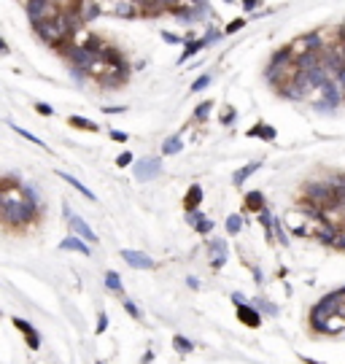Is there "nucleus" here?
Here are the masks:
<instances>
[{
    "label": "nucleus",
    "instance_id": "obj_1",
    "mask_svg": "<svg viewBox=\"0 0 345 364\" xmlns=\"http://www.w3.org/2000/svg\"><path fill=\"white\" fill-rule=\"evenodd\" d=\"M41 213H43V208L35 205L33 200H27L22 186L0 189V222H3L6 229L24 232L30 224L38 222V216H41Z\"/></svg>",
    "mask_w": 345,
    "mask_h": 364
},
{
    "label": "nucleus",
    "instance_id": "obj_2",
    "mask_svg": "<svg viewBox=\"0 0 345 364\" xmlns=\"http://www.w3.org/2000/svg\"><path fill=\"white\" fill-rule=\"evenodd\" d=\"M65 60H68V65H73V68H81V70H86L89 76H97V73H103L108 65H105L103 60H100V54L97 52H92L89 46H84V43H65L62 49H57Z\"/></svg>",
    "mask_w": 345,
    "mask_h": 364
},
{
    "label": "nucleus",
    "instance_id": "obj_3",
    "mask_svg": "<svg viewBox=\"0 0 345 364\" xmlns=\"http://www.w3.org/2000/svg\"><path fill=\"white\" fill-rule=\"evenodd\" d=\"M305 200L318 208H332L334 205V186L329 181H310L305 186Z\"/></svg>",
    "mask_w": 345,
    "mask_h": 364
},
{
    "label": "nucleus",
    "instance_id": "obj_4",
    "mask_svg": "<svg viewBox=\"0 0 345 364\" xmlns=\"http://www.w3.org/2000/svg\"><path fill=\"white\" fill-rule=\"evenodd\" d=\"M62 213H65V219H68V227H70V232H73L76 237H81L84 243H97V235H94V229L86 224L81 216H76L68 203L62 205Z\"/></svg>",
    "mask_w": 345,
    "mask_h": 364
},
{
    "label": "nucleus",
    "instance_id": "obj_5",
    "mask_svg": "<svg viewBox=\"0 0 345 364\" xmlns=\"http://www.w3.org/2000/svg\"><path fill=\"white\" fill-rule=\"evenodd\" d=\"M24 8H27V16L30 22H38V19H54L60 14V6L54 0H24Z\"/></svg>",
    "mask_w": 345,
    "mask_h": 364
},
{
    "label": "nucleus",
    "instance_id": "obj_6",
    "mask_svg": "<svg viewBox=\"0 0 345 364\" xmlns=\"http://www.w3.org/2000/svg\"><path fill=\"white\" fill-rule=\"evenodd\" d=\"M318 89H321V94H324V100H318L313 108H315V111H332V108H337L340 100H342V89L337 87V81L329 79V81H324Z\"/></svg>",
    "mask_w": 345,
    "mask_h": 364
},
{
    "label": "nucleus",
    "instance_id": "obj_7",
    "mask_svg": "<svg viewBox=\"0 0 345 364\" xmlns=\"http://www.w3.org/2000/svg\"><path fill=\"white\" fill-rule=\"evenodd\" d=\"M162 173V159L159 157H143L140 162H135V181L146 184V181H154Z\"/></svg>",
    "mask_w": 345,
    "mask_h": 364
},
{
    "label": "nucleus",
    "instance_id": "obj_8",
    "mask_svg": "<svg viewBox=\"0 0 345 364\" xmlns=\"http://www.w3.org/2000/svg\"><path fill=\"white\" fill-rule=\"evenodd\" d=\"M73 11H76V16H79L84 25H89V22H94V19L100 16L103 8H100L97 0H76V3H73Z\"/></svg>",
    "mask_w": 345,
    "mask_h": 364
},
{
    "label": "nucleus",
    "instance_id": "obj_9",
    "mask_svg": "<svg viewBox=\"0 0 345 364\" xmlns=\"http://www.w3.org/2000/svg\"><path fill=\"white\" fill-rule=\"evenodd\" d=\"M121 259L127 262L130 267H135V270H154V259H151L149 254H143V251L124 248V251H121Z\"/></svg>",
    "mask_w": 345,
    "mask_h": 364
},
{
    "label": "nucleus",
    "instance_id": "obj_10",
    "mask_svg": "<svg viewBox=\"0 0 345 364\" xmlns=\"http://www.w3.org/2000/svg\"><path fill=\"white\" fill-rule=\"evenodd\" d=\"M235 310H237V319H240V324H245V327H251V329L262 327V313H259L256 308H251L248 302L235 305Z\"/></svg>",
    "mask_w": 345,
    "mask_h": 364
},
{
    "label": "nucleus",
    "instance_id": "obj_11",
    "mask_svg": "<svg viewBox=\"0 0 345 364\" xmlns=\"http://www.w3.org/2000/svg\"><path fill=\"white\" fill-rule=\"evenodd\" d=\"M11 324L24 334V340H27V346H30L33 351H38L41 348V334H38L35 329H33V324L30 321H24V319H11Z\"/></svg>",
    "mask_w": 345,
    "mask_h": 364
},
{
    "label": "nucleus",
    "instance_id": "obj_12",
    "mask_svg": "<svg viewBox=\"0 0 345 364\" xmlns=\"http://www.w3.org/2000/svg\"><path fill=\"white\" fill-rule=\"evenodd\" d=\"M111 11H113V16H119V19H135V16H140V8H138L135 0H113Z\"/></svg>",
    "mask_w": 345,
    "mask_h": 364
},
{
    "label": "nucleus",
    "instance_id": "obj_13",
    "mask_svg": "<svg viewBox=\"0 0 345 364\" xmlns=\"http://www.w3.org/2000/svg\"><path fill=\"white\" fill-rule=\"evenodd\" d=\"M208 251H210V264H213L216 270H221L224 262H227V243L221 237H216V240L208 243Z\"/></svg>",
    "mask_w": 345,
    "mask_h": 364
},
{
    "label": "nucleus",
    "instance_id": "obj_14",
    "mask_svg": "<svg viewBox=\"0 0 345 364\" xmlns=\"http://www.w3.org/2000/svg\"><path fill=\"white\" fill-rule=\"evenodd\" d=\"M297 43H302V52H324V46H327V41H324L321 30H310V33H305Z\"/></svg>",
    "mask_w": 345,
    "mask_h": 364
},
{
    "label": "nucleus",
    "instance_id": "obj_15",
    "mask_svg": "<svg viewBox=\"0 0 345 364\" xmlns=\"http://www.w3.org/2000/svg\"><path fill=\"white\" fill-rule=\"evenodd\" d=\"M60 251H73V254H81V256H89L92 254V248H89V243H84L81 237H76V235H70V237H65V240L60 243Z\"/></svg>",
    "mask_w": 345,
    "mask_h": 364
},
{
    "label": "nucleus",
    "instance_id": "obj_16",
    "mask_svg": "<svg viewBox=\"0 0 345 364\" xmlns=\"http://www.w3.org/2000/svg\"><path fill=\"white\" fill-rule=\"evenodd\" d=\"M203 49H205V41H203V38H197V41H194V38H186V41H184V54L178 57V65H184L186 60H191V57L200 54Z\"/></svg>",
    "mask_w": 345,
    "mask_h": 364
},
{
    "label": "nucleus",
    "instance_id": "obj_17",
    "mask_svg": "<svg viewBox=\"0 0 345 364\" xmlns=\"http://www.w3.org/2000/svg\"><path fill=\"white\" fill-rule=\"evenodd\" d=\"M245 135L248 138H262V140H275V127L273 124H264V122H256L251 130H245Z\"/></svg>",
    "mask_w": 345,
    "mask_h": 364
},
{
    "label": "nucleus",
    "instance_id": "obj_18",
    "mask_svg": "<svg viewBox=\"0 0 345 364\" xmlns=\"http://www.w3.org/2000/svg\"><path fill=\"white\" fill-rule=\"evenodd\" d=\"M57 176H60L62 181H68V184H70V186H73L76 191H79V195H84L86 200H89V203H94V200H97V197H94V195H92V189H89V186H84V184H81V181H79V178H76V176H70V173H65V170H60V173H57Z\"/></svg>",
    "mask_w": 345,
    "mask_h": 364
},
{
    "label": "nucleus",
    "instance_id": "obj_19",
    "mask_svg": "<svg viewBox=\"0 0 345 364\" xmlns=\"http://www.w3.org/2000/svg\"><path fill=\"white\" fill-rule=\"evenodd\" d=\"M259 165H262V162H248V165H243V167L232 176V184H235V186H243L245 181H248V178H251V176L256 173V170H259Z\"/></svg>",
    "mask_w": 345,
    "mask_h": 364
},
{
    "label": "nucleus",
    "instance_id": "obj_20",
    "mask_svg": "<svg viewBox=\"0 0 345 364\" xmlns=\"http://www.w3.org/2000/svg\"><path fill=\"white\" fill-rule=\"evenodd\" d=\"M305 76H308V81H310V87H313V89H318V87H321L324 81H329V79H332V76H329L327 70H324L321 65H315V68L305 70Z\"/></svg>",
    "mask_w": 345,
    "mask_h": 364
},
{
    "label": "nucleus",
    "instance_id": "obj_21",
    "mask_svg": "<svg viewBox=\"0 0 345 364\" xmlns=\"http://www.w3.org/2000/svg\"><path fill=\"white\" fill-rule=\"evenodd\" d=\"M200 203H203V189L194 184V186H189L186 197H184V205H186V210H194V208H200Z\"/></svg>",
    "mask_w": 345,
    "mask_h": 364
},
{
    "label": "nucleus",
    "instance_id": "obj_22",
    "mask_svg": "<svg viewBox=\"0 0 345 364\" xmlns=\"http://www.w3.org/2000/svg\"><path fill=\"white\" fill-rule=\"evenodd\" d=\"M178 151H184V140H181V135H170L165 143H162V154H165V157H172V154H178Z\"/></svg>",
    "mask_w": 345,
    "mask_h": 364
},
{
    "label": "nucleus",
    "instance_id": "obj_23",
    "mask_svg": "<svg viewBox=\"0 0 345 364\" xmlns=\"http://www.w3.org/2000/svg\"><path fill=\"white\" fill-rule=\"evenodd\" d=\"M11 130L16 132V135H19V138H24V140H30V143H33V146H38V149H43V151H46V149H49V146H46V143H43L41 138H38V135H33V132H30V130H22V127H19V124H14V122H11Z\"/></svg>",
    "mask_w": 345,
    "mask_h": 364
},
{
    "label": "nucleus",
    "instance_id": "obj_24",
    "mask_svg": "<svg viewBox=\"0 0 345 364\" xmlns=\"http://www.w3.org/2000/svg\"><path fill=\"white\" fill-rule=\"evenodd\" d=\"M68 124H70V127H79V130H86V132H97L100 130L97 124H94L92 119H86V116H70Z\"/></svg>",
    "mask_w": 345,
    "mask_h": 364
},
{
    "label": "nucleus",
    "instance_id": "obj_25",
    "mask_svg": "<svg viewBox=\"0 0 345 364\" xmlns=\"http://www.w3.org/2000/svg\"><path fill=\"white\" fill-rule=\"evenodd\" d=\"M245 208L248 210L264 208V195H262V191H248V195H245Z\"/></svg>",
    "mask_w": 345,
    "mask_h": 364
},
{
    "label": "nucleus",
    "instance_id": "obj_26",
    "mask_svg": "<svg viewBox=\"0 0 345 364\" xmlns=\"http://www.w3.org/2000/svg\"><path fill=\"white\" fill-rule=\"evenodd\" d=\"M172 346H176L178 353H191L194 351V343H191L189 337H184V334H176V337H172Z\"/></svg>",
    "mask_w": 345,
    "mask_h": 364
},
{
    "label": "nucleus",
    "instance_id": "obj_27",
    "mask_svg": "<svg viewBox=\"0 0 345 364\" xmlns=\"http://www.w3.org/2000/svg\"><path fill=\"white\" fill-rule=\"evenodd\" d=\"M334 232H337V229H334L332 224H327V222H324V224L318 227V232H315V237H318L321 243H329V246H332V240H334Z\"/></svg>",
    "mask_w": 345,
    "mask_h": 364
},
{
    "label": "nucleus",
    "instance_id": "obj_28",
    "mask_svg": "<svg viewBox=\"0 0 345 364\" xmlns=\"http://www.w3.org/2000/svg\"><path fill=\"white\" fill-rule=\"evenodd\" d=\"M105 286H108L111 292L121 294V278H119V273H113V270H108V273H105Z\"/></svg>",
    "mask_w": 345,
    "mask_h": 364
},
{
    "label": "nucleus",
    "instance_id": "obj_29",
    "mask_svg": "<svg viewBox=\"0 0 345 364\" xmlns=\"http://www.w3.org/2000/svg\"><path fill=\"white\" fill-rule=\"evenodd\" d=\"M243 229V219L237 216V213H232V216H227V232L229 235H237Z\"/></svg>",
    "mask_w": 345,
    "mask_h": 364
},
{
    "label": "nucleus",
    "instance_id": "obj_30",
    "mask_svg": "<svg viewBox=\"0 0 345 364\" xmlns=\"http://www.w3.org/2000/svg\"><path fill=\"white\" fill-rule=\"evenodd\" d=\"M210 108H213V103H200L194 111V122H205L210 116Z\"/></svg>",
    "mask_w": 345,
    "mask_h": 364
},
{
    "label": "nucleus",
    "instance_id": "obj_31",
    "mask_svg": "<svg viewBox=\"0 0 345 364\" xmlns=\"http://www.w3.org/2000/svg\"><path fill=\"white\" fill-rule=\"evenodd\" d=\"M159 35H162V41L170 43V46H178V43H184V41H186L184 35H176V33H170V30H162Z\"/></svg>",
    "mask_w": 345,
    "mask_h": 364
},
{
    "label": "nucleus",
    "instance_id": "obj_32",
    "mask_svg": "<svg viewBox=\"0 0 345 364\" xmlns=\"http://www.w3.org/2000/svg\"><path fill=\"white\" fill-rule=\"evenodd\" d=\"M208 84H210V76L203 73L200 79H194V84H191V92H203V89H208Z\"/></svg>",
    "mask_w": 345,
    "mask_h": 364
},
{
    "label": "nucleus",
    "instance_id": "obj_33",
    "mask_svg": "<svg viewBox=\"0 0 345 364\" xmlns=\"http://www.w3.org/2000/svg\"><path fill=\"white\" fill-rule=\"evenodd\" d=\"M218 38H221V30H216L213 25H208V30H205V35H203L205 46H208V43H213V41H218Z\"/></svg>",
    "mask_w": 345,
    "mask_h": 364
},
{
    "label": "nucleus",
    "instance_id": "obj_34",
    "mask_svg": "<svg viewBox=\"0 0 345 364\" xmlns=\"http://www.w3.org/2000/svg\"><path fill=\"white\" fill-rule=\"evenodd\" d=\"M254 302H256V310H264L267 316H278V308H275V305H270L267 300H254Z\"/></svg>",
    "mask_w": 345,
    "mask_h": 364
},
{
    "label": "nucleus",
    "instance_id": "obj_35",
    "mask_svg": "<svg viewBox=\"0 0 345 364\" xmlns=\"http://www.w3.org/2000/svg\"><path fill=\"white\" fill-rule=\"evenodd\" d=\"M33 108H35V113H41V116H54V108H52L49 103H41V100H38Z\"/></svg>",
    "mask_w": 345,
    "mask_h": 364
},
{
    "label": "nucleus",
    "instance_id": "obj_36",
    "mask_svg": "<svg viewBox=\"0 0 345 364\" xmlns=\"http://www.w3.org/2000/svg\"><path fill=\"white\" fill-rule=\"evenodd\" d=\"M200 219H205V213H203L200 208H194V210H186V224H191V227H194V224L200 222Z\"/></svg>",
    "mask_w": 345,
    "mask_h": 364
},
{
    "label": "nucleus",
    "instance_id": "obj_37",
    "mask_svg": "<svg viewBox=\"0 0 345 364\" xmlns=\"http://www.w3.org/2000/svg\"><path fill=\"white\" fill-rule=\"evenodd\" d=\"M194 229H197L200 235H208L210 229H213V222H210V219H200V222L194 224Z\"/></svg>",
    "mask_w": 345,
    "mask_h": 364
},
{
    "label": "nucleus",
    "instance_id": "obj_38",
    "mask_svg": "<svg viewBox=\"0 0 345 364\" xmlns=\"http://www.w3.org/2000/svg\"><path fill=\"white\" fill-rule=\"evenodd\" d=\"M243 27H245V19L237 16V19H232V22L227 25V30H224V33H237V30H243Z\"/></svg>",
    "mask_w": 345,
    "mask_h": 364
},
{
    "label": "nucleus",
    "instance_id": "obj_39",
    "mask_svg": "<svg viewBox=\"0 0 345 364\" xmlns=\"http://www.w3.org/2000/svg\"><path fill=\"white\" fill-rule=\"evenodd\" d=\"M121 305H124V310H127V313L132 316V319H140V310H138V305L132 302V300H124Z\"/></svg>",
    "mask_w": 345,
    "mask_h": 364
},
{
    "label": "nucleus",
    "instance_id": "obj_40",
    "mask_svg": "<svg viewBox=\"0 0 345 364\" xmlns=\"http://www.w3.org/2000/svg\"><path fill=\"white\" fill-rule=\"evenodd\" d=\"M157 3H159L162 11H172V8H178L181 3H184V0H157Z\"/></svg>",
    "mask_w": 345,
    "mask_h": 364
},
{
    "label": "nucleus",
    "instance_id": "obj_41",
    "mask_svg": "<svg viewBox=\"0 0 345 364\" xmlns=\"http://www.w3.org/2000/svg\"><path fill=\"white\" fill-rule=\"evenodd\" d=\"M127 165H132V154L130 151H121V154L116 157V167H127Z\"/></svg>",
    "mask_w": 345,
    "mask_h": 364
},
{
    "label": "nucleus",
    "instance_id": "obj_42",
    "mask_svg": "<svg viewBox=\"0 0 345 364\" xmlns=\"http://www.w3.org/2000/svg\"><path fill=\"white\" fill-rule=\"evenodd\" d=\"M105 329H108V316H105V313H100V316H97V327H94V332H97V334H103Z\"/></svg>",
    "mask_w": 345,
    "mask_h": 364
},
{
    "label": "nucleus",
    "instance_id": "obj_43",
    "mask_svg": "<svg viewBox=\"0 0 345 364\" xmlns=\"http://www.w3.org/2000/svg\"><path fill=\"white\" fill-rule=\"evenodd\" d=\"M68 70H70V76H73L76 81H86V76H89L86 70H81V68H73V65H68Z\"/></svg>",
    "mask_w": 345,
    "mask_h": 364
},
{
    "label": "nucleus",
    "instance_id": "obj_44",
    "mask_svg": "<svg viewBox=\"0 0 345 364\" xmlns=\"http://www.w3.org/2000/svg\"><path fill=\"white\" fill-rule=\"evenodd\" d=\"M332 79L337 81V87H340V89L345 92V65H342V68H340L337 73H334V76H332Z\"/></svg>",
    "mask_w": 345,
    "mask_h": 364
},
{
    "label": "nucleus",
    "instance_id": "obj_45",
    "mask_svg": "<svg viewBox=\"0 0 345 364\" xmlns=\"http://www.w3.org/2000/svg\"><path fill=\"white\" fill-rule=\"evenodd\" d=\"M108 135H111V140H116V143H124V140H127V132H119V130H111Z\"/></svg>",
    "mask_w": 345,
    "mask_h": 364
},
{
    "label": "nucleus",
    "instance_id": "obj_46",
    "mask_svg": "<svg viewBox=\"0 0 345 364\" xmlns=\"http://www.w3.org/2000/svg\"><path fill=\"white\" fill-rule=\"evenodd\" d=\"M259 6H262V0H243V8H245V11H256Z\"/></svg>",
    "mask_w": 345,
    "mask_h": 364
},
{
    "label": "nucleus",
    "instance_id": "obj_47",
    "mask_svg": "<svg viewBox=\"0 0 345 364\" xmlns=\"http://www.w3.org/2000/svg\"><path fill=\"white\" fill-rule=\"evenodd\" d=\"M127 108H124V105H105L103 108V113H124Z\"/></svg>",
    "mask_w": 345,
    "mask_h": 364
},
{
    "label": "nucleus",
    "instance_id": "obj_48",
    "mask_svg": "<svg viewBox=\"0 0 345 364\" xmlns=\"http://www.w3.org/2000/svg\"><path fill=\"white\" fill-rule=\"evenodd\" d=\"M332 246L345 248V232H334V240H332Z\"/></svg>",
    "mask_w": 345,
    "mask_h": 364
},
{
    "label": "nucleus",
    "instance_id": "obj_49",
    "mask_svg": "<svg viewBox=\"0 0 345 364\" xmlns=\"http://www.w3.org/2000/svg\"><path fill=\"white\" fill-rule=\"evenodd\" d=\"M186 286H189V289H200V278L189 275V278H186Z\"/></svg>",
    "mask_w": 345,
    "mask_h": 364
},
{
    "label": "nucleus",
    "instance_id": "obj_50",
    "mask_svg": "<svg viewBox=\"0 0 345 364\" xmlns=\"http://www.w3.org/2000/svg\"><path fill=\"white\" fill-rule=\"evenodd\" d=\"M232 302H235V305H243V302H245V294H243V292H235V294H232Z\"/></svg>",
    "mask_w": 345,
    "mask_h": 364
},
{
    "label": "nucleus",
    "instance_id": "obj_51",
    "mask_svg": "<svg viewBox=\"0 0 345 364\" xmlns=\"http://www.w3.org/2000/svg\"><path fill=\"white\" fill-rule=\"evenodd\" d=\"M0 54H11V46H8L3 38H0Z\"/></svg>",
    "mask_w": 345,
    "mask_h": 364
},
{
    "label": "nucleus",
    "instance_id": "obj_52",
    "mask_svg": "<svg viewBox=\"0 0 345 364\" xmlns=\"http://www.w3.org/2000/svg\"><path fill=\"white\" fill-rule=\"evenodd\" d=\"M232 119H235V111H227L224 116H221V122H224V124H232Z\"/></svg>",
    "mask_w": 345,
    "mask_h": 364
},
{
    "label": "nucleus",
    "instance_id": "obj_53",
    "mask_svg": "<svg viewBox=\"0 0 345 364\" xmlns=\"http://www.w3.org/2000/svg\"><path fill=\"white\" fill-rule=\"evenodd\" d=\"M143 364H149V361H154V351H146V353H143V359H140Z\"/></svg>",
    "mask_w": 345,
    "mask_h": 364
},
{
    "label": "nucleus",
    "instance_id": "obj_54",
    "mask_svg": "<svg viewBox=\"0 0 345 364\" xmlns=\"http://www.w3.org/2000/svg\"><path fill=\"white\" fill-rule=\"evenodd\" d=\"M254 281L262 283V281H264V273H262V270H254Z\"/></svg>",
    "mask_w": 345,
    "mask_h": 364
},
{
    "label": "nucleus",
    "instance_id": "obj_55",
    "mask_svg": "<svg viewBox=\"0 0 345 364\" xmlns=\"http://www.w3.org/2000/svg\"><path fill=\"white\" fill-rule=\"evenodd\" d=\"M302 361H305V364H321V361H315V359H308V356H302Z\"/></svg>",
    "mask_w": 345,
    "mask_h": 364
},
{
    "label": "nucleus",
    "instance_id": "obj_56",
    "mask_svg": "<svg viewBox=\"0 0 345 364\" xmlns=\"http://www.w3.org/2000/svg\"><path fill=\"white\" fill-rule=\"evenodd\" d=\"M227 3H235V0H227Z\"/></svg>",
    "mask_w": 345,
    "mask_h": 364
},
{
    "label": "nucleus",
    "instance_id": "obj_57",
    "mask_svg": "<svg viewBox=\"0 0 345 364\" xmlns=\"http://www.w3.org/2000/svg\"><path fill=\"white\" fill-rule=\"evenodd\" d=\"M97 364H103V361H97Z\"/></svg>",
    "mask_w": 345,
    "mask_h": 364
}]
</instances>
